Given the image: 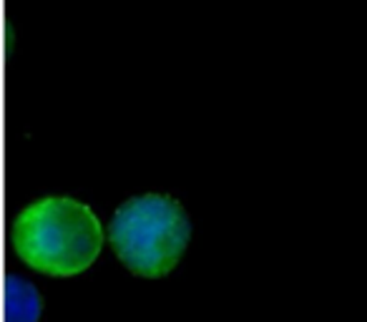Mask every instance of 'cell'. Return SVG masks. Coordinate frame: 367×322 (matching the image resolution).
<instances>
[{
	"label": "cell",
	"mask_w": 367,
	"mask_h": 322,
	"mask_svg": "<svg viewBox=\"0 0 367 322\" xmlns=\"http://www.w3.org/2000/svg\"><path fill=\"white\" fill-rule=\"evenodd\" d=\"M103 229L84 201L45 196L18 214L16 250L48 277H73L96 262Z\"/></svg>",
	"instance_id": "6da1fadb"
},
{
	"label": "cell",
	"mask_w": 367,
	"mask_h": 322,
	"mask_svg": "<svg viewBox=\"0 0 367 322\" xmlns=\"http://www.w3.org/2000/svg\"><path fill=\"white\" fill-rule=\"evenodd\" d=\"M113 252L136 277L169 274L191 239L189 214L166 194H144L116 209L108 227Z\"/></svg>",
	"instance_id": "7a4b0ae2"
}]
</instances>
